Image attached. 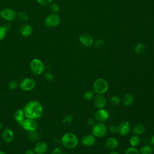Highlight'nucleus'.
Wrapping results in <instances>:
<instances>
[{
    "label": "nucleus",
    "mask_w": 154,
    "mask_h": 154,
    "mask_svg": "<svg viewBox=\"0 0 154 154\" xmlns=\"http://www.w3.org/2000/svg\"><path fill=\"white\" fill-rule=\"evenodd\" d=\"M94 95V92L93 90H88L85 91L83 94V98L86 100H90L93 99Z\"/></svg>",
    "instance_id": "nucleus-25"
},
{
    "label": "nucleus",
    "mask_w": 154,
    "mask_h": 154,
    "mask_svg": "<svg viewBox=\"0 0 154 154\" xmlns=\"http://www.w3.org/2000/svg\"><path fill=\"white\" fill-rule=\"evenodd\" d=\"M105 146L109 149H114L119 146V141L114 137H109L105 141Z\"/></svg>",
    "instance_id": "nucleus-19"
},
{
    "label": "nucleus",
    "mask_w": 154,
    "mask_h": 154,
    "mask_svg": "<svg viewBox=\"0 0 154 154\" xmlns=\"http://www.w3.org/2000/svg\"><path fill=\"white\" fill-rule=\"evenodd\" d=\"M145 45L142 43H137L135 46V52L137 54H139V55H141L142 54H143L145 51Z\"/></svg>",
    "instance_id": "nucleus-24"
},
{
    "label": "nucleus",
    "mask_w": 154,
    "mask_h": 154,
    "mask_svg": "<svg viewBox=\"0 0 154 154\" xmlns=\"http://www.w3.org/2000/svg\"><path fill=\"white\" fill-rule=\"evenodd\" d=\"M21 126L25 131L28 132H31V131H37L38 128V124L35 119L25 118Z\"/></svg>",
    "instance_id": "nucleus-7"
},
{
    "label": "nucleus",
    "mask_w": 154,
    "mask_h": 154,
    "mask_svg": "<svg viewBox=\"0 0 154 154\" xmlns=\"http://www.w3.org/2000/svg\"><path fill=\"white\" fill-rule=\"evenodd\" d=\"M37 3L43 6H46L52 3V0H36Z\"/></svg>",
    "instance_id": "nucleus-35"
},
{
    "label": "nucleus",
    "mask_w": 154,
    "mask_h": 154,
    "mask_svg": "<svg viewBox=\"0 0 154 154\" xmlns=\"http://www.w3.org/2000/svg\"><path fill=\"white\" fill-rule=\"evenodd\" d=\"M95 137L93 134H86L81 138V143L85 146H91L95 143Z\"/></svg>",
    "instance_id": "nucleus-17"
},
{
    "label": "nucleus",
    "mask_w": 154,
    "mask_h": 154,
    "mask_svg": "<svg viewBox=\"0 0 154 154\" xmlns=\"http://www.w3.org/2000/svg\"><path fill=\"white\" fill-rule=\"evenodd\" d=\"M149 142H150V144L154 146V135H152L150 139H149Z\"/></svg>",
    "instance_id": "nucleus-41"
},
{
    "label": "nucleus",
    "mask_w": 154,
    "mask_h": 154,
    "mask_svg": "<svg viewBox=\"0 0 154 154\" xmlns=\"http://www.w3.org/2000/svg\"><path fill=\"white\" fill-rule=\"evenodd\" d=\"M29 67L32 73L36 75L42 74L45 69L43 63L38 58H34L31 60L29 64Z\"/></svg>",
    "instance_id": "nucleus-4"
},
{
    "label": "nucleus",
    "mask_w": 154,
    "mask_h": 154,
    "mask_svg": "<svg viewBox=\"0 0 154 154\" xmlns=\"http://www.w3.org/2000/svg\"><path fill=\"white\" fill-rule=\"evenodd\" d=\"M153 151L154 152V147H153Z\"/></svg>",
    "instance_id": "nucleus-45"
},
{
    "label": "nucleus",
    "mask_w": 154,
    "mask_h": 154,
    "mask_svg": "<svg viewBox=\"0 0 154 154\" xmlns=\"http://www.w3.org/2000/svg\"><path fill=\"white\" fill-rule=\"evenodd\" d=\"M51 154H63V152L60 148L56 147L52 150Z\"/></svg>",
    "instance_id": "nucleus-38"
},
{
    "label": "nucleus",
    "mask_w": 154,
    "mask_h": 154,
    "mask_svg": "<svg viewBox=\"0 0 154 154\" xmlns=\"http://www.w3.org/2000/svg\"><path fill=\"white\" fill-rule=\"evenodd\" d=\"M14 135L13 131L9 128H5L2 132V138L7 143H11L14 140Z\"/></svg>",
    "instance_id": "nucleus-13"
},
{
    "label": "nucleus",
    "mask_w": 154,
    "mask_h": 154,
    "mask_svg": "<svg viewBox=\"0 0 154 154\" xmlns=\"http://www.w3.org/2000/svg\"><path fill=\"white\" fill-rule=\"evenodd\" d=\"M13 117L16 122L20 126H22L23 122L26 118L23 109H18L15 111V112H14Z\"/></svg>",
    "instance_id": "nucleus-18"
},
{
    "label": "nucleus",
    "mask_w": 154,
    "mask_h": 154,
    "mask_svg": "<svg viewBox=\"0 0 154 154\" xmlns=\"http://www.w3.org/2000/svg\"><path fill=\"white\" fill-rule=\"evenodd\" d=\"M3 128V123L1 121H0V129H1Z\"/></svg>",
    "instance_id": "nucleus-43"
},
{
    "label": "nucleus",
    "mask_w": 154,
    "mask_h": 154,
    "mask_svg": "<svg viewBox=\"0 0 154 154\" xmlns=\"http://www.w3.org/2000/svg\"><path fill=\"white\" fill-rule=\"evenodd\" d=\"M109 100H110V102L112 105H119L120 103L121 99H120V97L119 96H116V95H114V96H112L110 97Z\"/></svg>",
    "instance_id": "nucleus-27"
},
{
    "label": "nucleus",
    "mask_w": 154,
    "mask_h": 154,
    "mask_svg": "<svg viewBox=\"0 0 154 154\" xmlns=\"http://www.w3.org/2000/svg\"><path fill=\"white\" fill-rule=\"evenodd\" d=\"M48 150V145L43 141H38L35 144L34 152L36 154H44Z\"/></svg>",
    "instance_id": "nucleus-14"
},
{
    "label": "nucleus",
    "mask_w": 154,
    "mask_h": 154,
    "mask_svg": "<svg viewBox=\"0 0 154 154\" xmlns=\"http://www.w3.org/2000/svg\"><path fill=\"white\" fill-rule=\"evenodd\" d=\"M18 86V83L17 82V81H14V80H13V81H11L8 84V87L9 89L10 90H14V89H16Z\"/></svg>",
    "instance_id": "nucleus-32"
},
{
    "label": "nucleus",
    "mask_w": 154,
    "mask_h": 154,
    "mask_svg": "<svg viewBox=\"0 0 154 154\" xmlns=\"http://www.w3.org/2000/svg\"><path fill=\"white\" fill-rule=\"evenodd\" d=\"M50 8H51V10L54 13H57V12L59 11V10H60V7H59L58 5L56 3L51 4Z\"/></svg>",
    "instance_id": "nucleus-31"
},
{
    "label": "nucleus",
    "mask_w": 154,
    "mask_h": 154,
    "mask_svg": "<svg viewBox=\"0 0 154 154\" xmlns=\"http://www.w3.org/2000/svg\"><path fill=\"white\" fill-rule=\"evenodd\" d=\"M109 154H119V153L116 151H112V152H111Z\"/></svg>",
    "instance_id": "nucleus-42"
},
{
    "label": "nucleus",
    "mask_w": 154,
    "mask_h": 154,
    "mask_svg": "<svg viewBox=\"0 0 154 154\" xmlns=\"http://www.w3.org/2000/svg\"><path fill=\"white\" fill-rule=\"evenodd\" d=\"M73 120V117L72 115H67L63 118L62 122L65 124H70Z\"/></svg>",
    "instance_id": "nucleus-29"
},
{
    "label": "nucleus",
    "mask_w": 154,
    "mask_h": 154,
    "mask_svg": "<svg viewBox=\"0 0 154 154\" xmlns=\"http://www.w3.org/2000/svg\"><path fill=\"white\" fill-rule=\"evenodd\" d=\"M125 154H140L139 150L135 147H128L126 151Z\"/></svg>",
    "instance_id": "nucleus-28"
},
{
    "label": "nucleus",
    "mask_w": 154,
    "mask_h": 154,
    "mask_svg": "<svg viewBox=\"0 0 154 154\" xmlns=\"http://www.w3.org/2000/svg\"></svg>",
    "instance_id": "nucleus-46"
},
{
    "label": "nucleus",
    "mask_w": 154,
    "mask_h": 154,
    "mask_svg": "<svg viewBox=\"0 0 154 154\" xmlns=\"http://www.w3.org/2000/svg\"><path fill=\"white\" fill-rule=\"evenodd\" d=\"M18 16L19 19L22 21H26L28 19V16L23 11H20L18 13Z\"/></svg>",
    "instance_id": "nucleus-34"
},
{
    "label": "nucleus",
    "mask_w": 154,
    "mask_h": 154,
    "mask_svg": "<svg viewBox=\"0 0 154 154\" xmlns=\"http://www.w3.org/2000/svg\"><path fill=\"white\" fill-rule=\"evenodd\" d=\"M28 138L31 141H35L39 138V135L36 131L29 132Z\"/></svg>",
    "instance_id": "nucleus-26"
},
{
    "label": "nucleus",
    "mask_w": 154,
    "mask_h": 154,
    "mask_svg": "<svg viewBox=\"0 0 154 154\" xmlns=\"http://www.w3.org/2000/svg\"><path fill=\"white\" fill-rule=\"evenodd\" d=\"M104 41L102 39H99L94 42V46L97 48H100L104 45Z\"/></svg>",
    "instance_id": "nucleus-36"
},
{
    "label": "nucleus",
    "mask_w": 154,
    "mask_h": 154,
    "mask_svg": "<svg viewBox=\"0 0 154 154\" xmlns=\"http://www.w3.org/2000/svg\"><path fill=\"white\" fill-rule=\"evenodd\" d=\"M145 131V127L142 124H137L132 128V132L134 135H140L144 133Z\"/></svg>",
    "instance_id": "nucleus-21"
},
{
    "label": "nucleus",
    "mask_w": 154,
    "mask_h": 154,
    "mask_svg": "<svg viewBox=\"0 0 154 154\" xmlns=\"http://www.w3.org/2000/svg\"><path fill=\"white\" fill-rule=\"evenodd\" d=\"M0 154H6L5 152H4L2 150H0Z\"/></svg>",
    "instance_id": "nucleus-44"
},
{
    "label": "nucleus",
    "mask_w": 154,
    "mask_h": 154,
    "mask_svg": "<svg viewBox=\"0 0 154 154\" xmlns=\"http://www.w3.org/2000/svg\"><path fill=\"white\" fill-rule=\"evenodd\" d=\"M35 85V81L31 78H23L19 83L20 88L24 91H30L34 89Z\"/></svg>",
    "instance_id": "nucleus-8"
},
{
    "label": "nucleus",
    "mask_w": 154,
    "mask_h": 154,
    "mask_svg": "<svg viewBox=\"0 0 154 154\" xmlns=\"http://www.w3.org/2000/svg\"><path fill=\"white\" fill-rule=\"evenodd\" d=\"M109 118L108 111L105 109H98L94 114V119L98 122L103 123Z\"/></svg>",
    "instance_id": "nucleus-11"
},
{
    "label": "nucleus",
    "mask_w": 154,
    "mask_h": 154,
    "mask_svg": "<svg viewBox=\"0 0 154 154\" xmlns=\"http://www.w3.org/2000/svg\"><path fill=\"white\" fill-rule=\"evenodd\" d=\"M79 41L80 43L87 48H90L93 44V38L92 36L88 33H84L79 35Z\"/></svg>",
    "instance_id": "nucleus-10"
},
{
    "label": "nucleus",
    "mask_w": 154,
    "mask_h": 154,
    "mask_svg": "<svg viewBox=\"0 0 154 154\" xmlns=\"http://www.w3.org/2000/svg\"><path fill=\"white\" fill-rule=\"evenodd\" d=\"M131 129V124L128 121L121 122L117 126V132L121 135H126Z\"/></svg>",
    "instance_id": "nucleus-12"
},
{
    "label": "nucleus",
    "mask_w": 154,
    "mask_h": 154,
    "mask_svg": "<svg viewBox=\"0 0 154 154\" xmlns=\"http://www.w3.org/2000/svg\"><path fill=\"white\" fill-rule=\"evenodd\" d=\"M33 31L32 27L28 24H24L20 26L19 29V32L21 35L23 37H29L30 36Z\"/></svg>",
    "instance_id": "nucleus-16"
},
{
    "label": "nucleus",
    "mask_w": 154,
    "mask_h": 154,
    "mask_svg": "<svg viewBox=\"0 0 154 154\" xmlns=\"http://www.w3.org/2000/svg\"><path fill=\"white\" fill-rule=\"evenodd\" d=\"M109 131L112 133H116L117 132V126H116L114 124H110L108 126Z\"/></svg>",
    "instance_id": "nucleus-37"
},
{
    "label": "nucleus",
    "mask_w": 154,
    "mask_h": 154,
    "mask_svg": "<svg viewBox=\"0 0 154 154\" xmlns=\"http://www.w3.org/2000/svg\"><path fill=\"white\" fill-rule=\"evenodd\" d=\"M7 28L4 26H0V41L3 40L6 35Z\"/></svg>",
    "instance_id": "nucleus-30"
},
{
    "label": "nucleus",
    "mask_w": 154,
    "mask_h": 154,
    "mask_svg": "<svg viewBox=\"0 0 154 154\" xmlns=\"http://www.w3.org/2000/svg\"><path fill=\"white\" fill-rule=\"evenodd\" d=\"M106 100L105 97L102 94H97L94 98L93 100V103L95 107L98 109L103 108L106 105Z\"/></svg>",
    "instance_id": "nucleus-15"
},
{
    "label": "nucleus",
    "mask_w": 154,
    "mask_h": 154,
    "mask_svg": "<svg viewBox=\"0 0 154 154\" xmlns=\"http://www.w3.org/2000/svg\"><path fill=\"white\" fill-rule=\"evenodd\" d=\"M60 23V17L57 13H52L48 15L45 19V24L48 27L52 28L58 26Z\"/></svg>",
    "instance_id": "nucleus-6"
},
{
    "label": "nucleus",
    "mask_w": 154,
    "mask_h": 154,
    "mask_svg": "<svg viewBox=\"0 0 154 154\" xmlns=\"http://www.w3.org/2000/svg\"><path fill=\"white\" fill-rule=\"evenodd\" d=\"M44 78L45 79L48 81H51L54 79V75L53 74L50 72H46L44 74Z\"/></svg>",
    "instance_id": "nucleus-33"
},
{
    "label": "nucleus",
    "mask_w": 154,
    "mask_h": 154,
    "mask_svg": "<svg viewBox=\"0 0 154 154\" xmlns=\"http://www.w3.org/2000/svg\"><path fill=\"white\" fill-rule=\"evenodd\" d=\"M26 118L37 119L43 114V109L42 104L37 100H31L27 102L23 108Z\"/></svg>",
    "instance_id": "nucleus-1"
},
{
    "label": "nucleus",
    "mask_w": 154,
    "mask_h": 154,
    "mask_svg": "<svg viewBox=\"0 0 154 154\" xmlns=\"http://www.w3.org/2000/svg\"><path fill=\"white\" fill-rule=\"evenodd\" d=\"M95 123H95V120H94V119H93V118L88 119V120H87V124H88V125H89L90 126H93L94 125Z\"/></svg>",
    "instance_id": "nucleus-39"
},
{
    "label": "nucleus",
    "mask_w": 154,
    "mask_h": 154,
    "mask_svg": "<svg viewBox=\"0 0 154 154\" xmlns=\"http://www.w3.org/2000/svg\"><path fill=\"white\" fill-rule=\"evenodd\" d=\"M107 132V128L103 123L98 122L95 123L91 128V133L95 137L101 138L103 137Z\"/></svg>",
    "instance_id": "nucleus-5"
},
{
    "label": "nucleus",
    "mask_w": 154,
    "mask_h": 154,
    "mask_svg": "<svg viewBox=\"0 0 154 154\" xmlns=\"http://www.w3.org/2000/svg\"><path fill=\"white\" fill-rule=\"evenodd\" d=\"M140 143V138L138 135H132L129 139V144L132 147H136L139 145Z\"/></svg>",
    "instance_id": "nucleus-23"
},
{
    "label": "nucleus",
    "mask_w": 154,
    "mask_h": 154,
    "mask_svg": "<svg viewBox=\"0 0 154 154\" xmlns=\"http://www.w3.org/2000/svg\"><path fill=\"white\" fill-rule=\"evenodd\" d=\"M134 97L131 93H126L123 97V103L125 106H129L132 104Z\"/></svg>",
    "instance_id": "nucleus-20"
},
{
    "label": "nucleus",
    "mask_w": 154,
    "mask_h": 154,
    "mask_svg": "<svg viewBox=\"0 0 154 154\" xmlns=\"http://www.w3.org/2000/svg\"><path fill=\"white\" fill-rule=\"evenodd\" d=\"M1 17L6 20L13 21L16 17V13L14 10L10 8H5L0 11Z\"/></svg>",
    "instance_id": "nucleus-9"
},
{
    "label": "nucleus",
    "mask_w": 154,
    "mask_h": 154,
    "mask_svg": "<svg viewBox=\"0 0 154 154\" xmlns=\"http://www.w3.org/2000/svg\"><path fill=\"white\" fill-rule=\"evenodd\" d=\"M61 143L66 148L73 149L78 146V139L75 134L72 132H67L62 136Z\"/></svg>",
    "instance_id": "nucleus-2"
},
{
    "label": "nucleus",
    "mask_w": 154,
    "mask_h": 154,
    "mask_svg": "<svg viewBox=\"0 0 154 154\" xmlns=\"http://www.w3.org/2000/svg\"><path fill=\"white\" fill-rule=\"evenodd\" d=\"M140 154H152L153 148L150 145H144L139 150Z\"/></svg>",
    "instance_id": "nucleus-22"
},
{
    "label": "nucleus",
    "mask_w": 154,
    "mask_h": 154,
    "mask_svg": "<svg viewBox=\"0 0 154 154\" xmlns=\"http://www.w3.org/2000/svg\"><path fill=\"white\" fill-rule=\"evenodd\" d=\"M34 152L33 150H31V149H28L26 150L25 152V153L24 154H34Z\"/></svg>",
    "instance_id": "nucleus-40"
},
{
    "label": "nucleus",
    "mask_w": 154,
    "mask_h": 154,
    "mask_svg": "<svg viewBox=\"0 0 154 154\" xmlns=\"http://www.w3.org/2000/svg\"><path fill=\"white\" fill-rule=\"evenodd\" d=\"M108 87L107 81L104 78H99L94 81L93 85V89L94 92L97 94H102L106 92Z\"/></svg>",
    "instance_id": "nucleus-3"
}]
</instances>
